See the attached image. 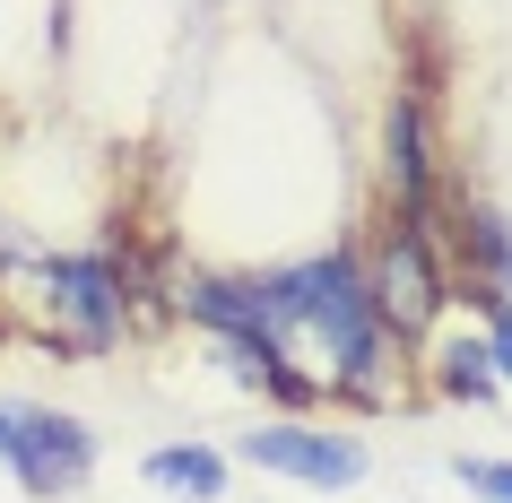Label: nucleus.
<instances>
[{
	"label": "nucleus",
	"instance_id": "obj_9",
	"mask_svg": "<svg viewBox=\"0 0 512 503\" xmlns=\"http://www.w3.org/2000/svg\"><path fill=\"white\" fill-rule=\"evenodd\" d=\"M452 486L469 503H512V460H495V451H460V460H452Z\"/></svg>",
	"mask_w": 512,
	"mask_h": 503
},
{
	"label": "nucleus",
	"instance_id": "obj_4",
	"mask_svg": "<svg viewBox=\"0 0 512 503\" xmlns=\"http://www.w3.org/2000/svg\"><path fill=\"white\" fill-rule=\"evenodd\" d=\"M235 460H252L261 477H296V486H365L374 477V451L365 434H339V425H313V417H278L261 434H243Z\"/></svg>",
	"mask_w": 512,
	"mask_h": 503
},
{
	"label": "nucleus",
	"instance_id": "obj_7",
	"mask_svg": "<svg viewBox=\"0 0 512 503\" xmlns=\"http://www.w3.org/2000/svg\"><path fill=\"white\" fill-rule=\"evenodd\" d=\"M382 139H391V183H400V200H408V226H426L434 217V157H426V113H417V96L391 105Z\"/></svg>",
	"mask_w": 512,
	"mask_h": 503
},
{
	"label": "nucleus",
	"instance_id": "obj_5",
	"mask_svg": "<svg viewBox=\"0 0 512 503\" xmlns=\"http://www.w3.org/2000/svg\"><path fill=\"white\" fill-rule=\"evenodd\" d=\"M365 295H374V321H382V330H400V339H417V330L443 313V269H434V235H426V226H400V235L374 252Z\"/></svg>",
	"mask_w": 512,
	"mask_h": 503
},
{
	"label": "nucleus",
	"instance_id": "obj_6",
	"mask_svg": "<svg viewBox=\"0 0 512 503\" xmlns=\"http://www.w3.org/2000/svg\"><path fill=\"white\" fill-rule=\"evenodd\" d=\"M139 477L174 503H226V451L217 443H157L139 460Z\"/></svg>",
	"mask_w": 512,
	"mask_h": 503
},
{
	"label": "nucleus",
	"instance_id": "obj_3",
	"mask_svg": "<svg viewBox=\"0 0 512 503\" xmlns=\"http://www.w3.org/2000/svg\"><path fill=\"white\" fill-rule=\"evenodd\" d=\"M0 469L18 477L27 495L70 503V495H87V477H96V434H87V417H70V408L0 399Z\"/></svg>",
	"mask_w": 512,
	"mask_h": 503
},
{
	"label": "nucleus",
	"instance_id": "obj_1",
	"mask_svg": "<svg viewBox=\"0 0 512 503\" xmlns=\"http://www.w3.org/2000/svg\"><path fill=\"white\" fill-rule=\"evenodd\" d=\"M261 287V321H270V347L287 365H313L322 391H365L382 399V365H391V330L374 321V295H365V269L348 252H313L296 269H270L252 278Z\"/></svg>",
	"mask_w": 512,
	"mask_h": 503
},
{
	"label": "nucleus",
	"instance_id": "obj_8",
	"mask_svg": "<svg viewBox=\"0 0 512 503\" xmlns=\"http://www.w3.org/2000/svg\"><path fill=\"white\" fill-rule=\"evenodd\" d=\"M443 391L469 399V408H495L504 399V382H495V356H486V339H452L443 347Z\"/></svg>",
	"mask_w": 512,
	"mask_h": 503
},
{
	"label": "nucleus",
	"instance_id": "obj_2",
	"mask_svg": "<svg viewBox=\"0 0 512 503\" xmlns=\"http://www.w3.org/2000/svg\"><path fill=\"white\" fill-rule=\"evenodd\" d=\"M35 287H44V330H53L70 356L122 347L131 295H122V261H113V252H44V261H35Z\"/></svg>",
	"mask_w": 512,
	"mask_h": 503
}]
</instances>
